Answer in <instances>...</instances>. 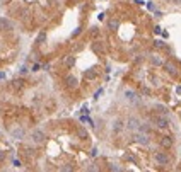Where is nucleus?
<instances>
[{
  "mask_svg": "<svg viewBox=\"0 0 181 172\" xmlns=\"http://www.w3.org/2000/svg\"><path fill=\"white\" fill-rule=\"evenodd\" d=\"M154 160H155V164L157 165H169V162H171V158H169V155L166 153V152H155L154 153Z\"/></svg>",
  "mask_w": 181,
  "mask_h": 172,
  "instance_id": "f257e3e1",
  "label": "nucleus"
},
{
  "mask_svg": "<svg viewBox=\"0 0 181 172\" xmlns=\"http://www.w3.org/2000/svg\"><path fill=\"white\" fill-rule=\"evenodd\" d=\"M154 125L159 128V130H164V128H167L169 126V121H167V116H155L154 118Z\"/></svg>",
  "mask_w": 181,
  "mask_h": 172,
  "instance_id": "f03ea898",
  "label": "nucleus"
},
{
  "mask_svg": "<svg viewBox=\"0 0 181 172\" xmlns=\"http://www.w3.org/2000/svg\"><path fill=\"white\" fill-rule=\"evenodd\" d=\"M133 140L137 141L139 145H149L150 143V138L147 136V133H137V135L133 136Z\"/></svg>",
  "mask_w": 181,
  "mask_h": 172,
  "instance_id": "7ed1b4c3",
  "label": "nucleus"
},
{
  "mask_svg": "<svg viewBox=\"0 0 181 172\" xmlns=\"http://www.w3.org/2000/svg\"><path fill=\"white\" fill-rule=\"evenodd\" d=\"M65 83H67L69 89H77V85H79V78L75 77V75H67Z\"/></svg>",
  "mask_w": 181,
  "mask_h": 172,
  "instance_id": "20e7f679",
  "label": "nucleus"
},
{
  "mask_svg": "<svg viewBox=\"0 0 181 172\" xmlns=\"http://www.w3.org/2000/svg\"><path fill=\"white\" fill-rule=\"evenodd\" d=\"M164 70L169 73V75H173V77L178 75V67H176L173 62H164Z\"/></svg>",
  "mask_w": 181,
  "mask_h": 172,
  "instance_id": "39448f33",
  "label": "nucleus"
},
{
  "mask_svg": "<svg viewBox=\"0 0 181 172\" xmlns=\"http://www.w3.org/2000/svg\"><path fill=\"white\" fill-rule=\"evenodd\" d=\"M123 128H125V121H123V119H120V118H118V119L113 121L111 130H113V133H115V135H118V133H120V131H121Z\"/></svg>",
  "mask_w": 181,
  "mask_h": 172,
  "instance_id": "423d86ee",
  "label": "nucleus"
},
{
  "mask_svg": "<svg viewBox=\"0 0 181 172\" xmlns=\"http://www.w3.org/2000/svg\"><path fill=\"white\" fill-rule=\"evenodd\" d=\"M31 138L36 143H41V141H44V138H46V135H44V131H41V130H34L31 133Z\"/></svg>",
  "mask_w": 181,
  "mask_h": 172,
  "instance_id": "0eeeda50",
  "label": "nucleus"
},
{
  "mask_svg": "<svg viewBox=\"0 0 181 172\" xmlns=\"http://www.w3.org/2000/svg\"><path fill=\"white\" fill-rule=\"evenodd\" d=\"M159 145L162 146V148H171V146L174 145V140H173L171 136H161Z\"/></svg>",
  "mask_w": 181,
  "mask_h": 172,
  "instance_id": "6e6552de",
  "label": "nucleus"
},
{
  "mask_svg": "<svg viewBox=\"0 0 181 172\" xmlns=\"http://www.w3.org/2000/svg\"><path fill=\"white\" fill-rule=\"evenodd\" d=\"M127 128L128 130H132V131H137L140 128V121H139V118H130L128 119V123H127Z\"/></svg>",
  "mask_w": 181,
  "mask_h": 172,
  "instance_id": "1a4fd4ad",
  "label": "nucleus"
},
{
  "mask_svg": "<svg viewBox=\"0 0 181 172\" xmlns=\"http://www.w3.org/2000/svg\"><path fill=\"white\" fill-rule=\"evenodd\" d=\"M12 22L7 17H0V31H11L12 29Z\"/></svg>",
  "mask_w": 181,
  "mask_h": 172,
  "instance_id": "9d476101",
  "label": "nucleus"
},
{
  "mask_svg": "<svg viewBox=\"0 0 181 172\" xmlns=\"http://www.w3.org/2000/svg\"><path fill=\"white\" fill-rule=\"evenodd\" d=\"M91 50L94 53H97V55H101V53H104V43L103 41H94L92 44H91Z\"/></svg>",
  "mask_w": 181,
  "mask_h": 172,
  "instance_id": "9b49d317",
  "label": "nucleus"
},
{
  "mask_svg": "<svg viewBox=\"0 0 181 172\" xmlns=\"http://www.w3.org/2000/svg\"><path fill=\"white\" fill-rule=\"evenodd\" d=\"M125 97H127V101H130V102H139V94L135 92V90H125Z\"/></svg>",
  "mask_w": 181,
  "mask_h": 172,
  "instance_id": "f8f14e48",
  "label": "nucleus"
},
{
  "mask_svg": "<svg viewBox=\"0 0 181 172\" xmlns=\"http://www.w3.org/2000/svg\"><path fill=\"white\" fill-rule=\"evenodd\" d=\"M149 60H150V63H152L154 67H162V65H164V62H162V58H161L159 55H150Z\"/></svg>",
  "mask_w": 181,
  "mask_h": 172,
  "instance_id": "ddd939ff",
  "label": "nucleus"
},
{
  "mask_svg": "<svg viewBox=\"0 0 181 172\" xmlns=\"http://www.w3.org/2000/svg\"><path fill=\"white\" fill-rule=\"evenodd\" d=\"M118 26H120L118 19H109V21H108V29H109V31H116Z\"/></svg>",
  "mask_w": 181,
  "mask_h": 172,
  "instance_id": "4468645a",
  "label": "nucleus"
},
{
  "mask_svg": "<svg viewBox=\"0 0 181 172\" xmlns=\"http://www.w3.org/2000/svg\"><path fill=\"white\" fill-rule=\"evenodd\" d=\"M155 111H157L161 116H167V107L162 106V104H155Z\"/></svg>",
  "mask_w": 181,
  "mask_h": 172,
  "instance_id": "2eb2a0df",
  "label": "nucleus"
},
{
  "mask_svg": "<svg viewBox=\"0 0 181 172\" xmlns=\"http://www.w3.org/2000/svg\"><path fill=\"white\" fill-rule=\"evenodd\" d=\"M77 135L82 138V140H87V136H89V133H87V130H85L84 126H80L79 128V131H77Z\"/></svg>",
  "mask_w": 181,
  "mask_h": 172,
  "instance_id": "dca6fc26",
  "label": "nucleus"
},
{
  "mask_svg": "<svg viewBox=\"0 0 181 172\" xmlns=\"http://www.w3.org/2000/svg\"><path fill=\"white\" fill-rule=\"evenodd\" d=\"M63 63L67 65V67H74V65H75V56H65Z\"/></svg>",
  "mask_w": 181,
  "mask_h": 172,
  "instance_id": "f3484780",
  "label": "nucleus"
},
{
  "mask_svg": "<svg viewBox=\"0 0 181 172\" xmlns=\"http://www.w3.org/2000/svg\"><path fill=\"white\" fill-rule=\"evenodd\" d=\"M12 136H16L17 140H21L22 136H24V130H21V128H19V130H14L12 131Z\"/></svg>",
  "mask_w": 181,
  "mask_h": 172,
  "instance_id": "a211bd4d",
  "label": "nucleus"
},
{
  "mask_svg": "<svg viewBox=\"0 0 181 172\" xmlns=\"http://www.w3.org/2000/svg\"><path fill=\"white\" fill-rule=\"evenodd\" d=\"M36 41H38V43H44V41H46V32H41V34H38Z\"/></svg>",
  "mask_w": 181,
  "mask_h": 172,
  "instance_id": "6ab92c4d",
  "label": "nucleus"
},
{
  "mask_svg": "<svg viewBox=\"0 0 181 172\" xmlns=\"http://www.w3.org/2000/svg\"><path fill=\"white\" fill-rule=\"evenodd\" d=\"M80 123H87V125H92V121H91L87 116H82V118H80ZM92 126H94V125H92Z\"/></svg>",
  "mask_w": 181,
  "mask_h": 172,
  "instance_id": "aec40b11",
  "label": "nucleus"
},
{
  "mask_svg": "<svg viewBox=\"0 0 181 172\" xmlns=\"http://www.w3.org/2000/svg\"><path fill=\"white\" fill-rule=\"evenodd\" d=\"M12 83H14V89H21V87H22L21 80H16V82H12Z\"/></svg>",
  "mask_w": 181,
  "mask_h": 172,
  "instance_id": "412c9836",
  "label": "nucleus"
},
{
  "mask_svg": "<svg viewBox=\"0 0 181 172\" xmlns=\"http://www.w3.org/2000/svg\"><path fill=\"white\" fill-rule=\"evenodd\" d=\"M154 44H155V48H164V46H166L164 41H159V39H157V41H155Z\"/></svg>",
  "mask_w": 181,
  "mask_h": 172,
  "instance_id": "4be33fe9",
  "label": "nucleus"
},
{
  "mask_svg": "<svg viewBox=\"0 0 181 172\" xmlns=\"http://www.w3.org/2000/svg\"><path fill=\"white\" fill-rule=\"evenodd\" d=\"M97 155H99L97 148H92V150H91V157H97Z\"/></svg>",
  "mask_w": 181,
  "mask_h": 172,
  "instance_id": "5701e85b",
  "label": "nucleus"
},
{
  "mask_svg": "<svg viewBox=\"0 0 181 172\" xmlns=\"http://www.w3.org/2000/svg\"><path fill=\"white\" fill-rule=\"evenodd\" d=\"M4 160H5V152H2V150H0V164H2Z\"/></svg>",
  "mask_w": 181,
  "mask_h": 172,
  "instance_id": "b1692460",
  "label": "nucleus"
},
{
  "mask_svg": "<svg viewBox=\"0 0 181 172\" xmlns=\"http://www.w3.org/2000/svg\"><path fill=\"white\" fill-rule=\"evenodd\" d=\"M85 77H87V78H92V77H96V73H92V72H85Z\"/></svg>",
  "mask_w": 181,
  "mask_h": 172,
  "instance_id": "393cba45",
  "label": "nucleus"
},
{
  "mask_svg": "<svg viewBox=\"0 0 181 172\" xmlns=\"http://www.w3.org/2000/svg\"><path fill=\"white\" fill-rule=\"evenodd\" d=\"M101 94H103V89H99L96 92V95H94V99H99V95H101Z\"/></svg>",
  "mask_w": 181,
  "mask_h": 172,
  "instance_id": "a878e982",
  "label": "nucleus"
},
{
  "mask_svg": "<svg viewBox=\"0 0 181 172\" xmlns=\"http://www.w3.org/2000/svg\"><path fill=\"white\" fill-rule=\"evenodd\" d=\"M176 94L181 95V85H178V87H176Z\"/></svg>",
  "mask_w": 181,
  "mask_h": 172,
  "instance_id": "bb28decb",
  "label": "nucleus"
},
{
  "mask_svg": "<svg viewBox=\"0 0 181 172\" xmlns=\"http://www.w3.org/2000/svg\"><path fill=\"white\" fill-rule=\"evenodd\" d=\"M39 67H41V65H34V67H32V72H38V70H39Z\"/></svg>",
  "mask_w": 181,
  "mask_h": 172,
  "instance_id": "cd10ccee",
  "label": "nucleus"
},
{
  "mask_svg": "<svg viewBox=\"0 0 181 172\" xmlns=\"http://www.w3.org/2000/svg\"><path fill=\"white\" fill-rule=\"evenodd\" d=\"M2 78H5V73L4 72H0V80H2Z\"/></svg>",
  "mask_w": 181,
  "mask_h": 172,
  "instance_id": "c85d7f7f",
  "label": "nucleus"
}]
</instances>
